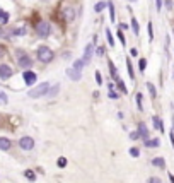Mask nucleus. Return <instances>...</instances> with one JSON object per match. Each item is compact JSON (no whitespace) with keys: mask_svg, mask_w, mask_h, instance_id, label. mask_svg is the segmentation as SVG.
I'll return each instance as SVG.
<instances>
[{"mask_svg":"<svg viewBox=\"0 0 174 183\" xmlns=\"http://www.w3.org/2000/svg\"><path fill=\"white\" fill-rule=\"evenodd\" d=\"M48 89H50V84L48 82L39 84V86H36L34 89L29 91V98H41V96H44L48 93Z\"/></svg>","mask_w":174,"mask_h":183,"instance_id":"nucleus-1","label":"nucleus"},{"mask_svg":"<svg viewBox=\"0 0 174 183\" xmlns=\"http://www.w3.org/2000/svg\"><path fill=\"white\" fill-rule=\"evenodd\" d=\"M38 58H39L43 63L51 62V60H53V52L48 46H39V48H38Z\"/></svg>","mask_w":174,"mask_h":183,"instance_id":"nucleus-2","label":"nucleus"},{"mask_svg":"<svg viewBox=\"0 0 174 183\" xmlns=\"http://www.w3.org/2000/svg\"><path fill=\"white\" fill-rule=\"evenodd\" d=\"M17 55H19V57H17V62H19V65H21L22 68H29L32 65V60L27 57L24 52H17Z\"/></svg>","mask_w":174,"mask_h":183,"instance_id":"nucleus-3","label":"nucleus"},{"mask_svg":"<svg viewBox=\"0 0 174 183\" xmlns=\"http://www.w3.org/2000/svg\"><path fill=\"white\" fill-rule=\"evenodd\" d=\"M36 31L41 38H46L48 34H50V24H48V22H39L36 26Z\"/></svg>","mask_w":174,"mask_h":183,"instance_id":"nucleus-4","label":"nucleus"},{"mask_svg":"<svg viewBox=\"0 0 174 183\" xmlns=\"http://www.w3.org/2000/svg\"><path fill=\"white\" fill-rule=\"evenodd\" d=\"M19 146H21L24 151H31L32 147H34V140H32L31 137H22L21 140H19Z\"/></svg>","mask_w":174,"mask_h":183,"instance_id":"nucleus-5","label":"nucleus"},{"mask_svg":"<svg viewBox=\"0 0 174 183\" xmlns=\"http://www.w3.org/2000/svg\"><path fill=\"white\" fill-rule=\"evenodd\" d=\"M12 75V68L9 65H0V79H9Z\"/></svg>","mask_w":174,"mask_h":183,"instance_id":"nucleus-6","label":"nucleus"},{"mask_svg":"<svg viewBox=\"0 0 174 183\" xmlns=\"http://www.w3.org/2000/svg\"><path fill=\"white\" fill-rule=\"evenodd\" d=\"M24 80H26L27 86H32V84L36 82V74L31 72V70H26L24 72Z\"/></svg>","mask_w":174,"mask_h":183,"instance_id":"nucleus-7","label":"nucleus"},{"mask_svg":"<svg viewBox=\"0 0 174 183\" xmlns=\"http://www.w3.org/2000/svg\"><path fill=\"white\" fill-rule=\"evenodd\" d=\"M67 75H69L72 80H80V77H82V74H80L79 70H75L74 67H72V68H67Z\"/></svg>","mask_w":174,"mask_h":183,"instance_id":"nucleus-8","label":"nucleus"},{"mask_svg":"<svg viewBox=\"0 0 174 183\" xmlns=\"http://www.w3.org/2000/svg\"><path fill=\"white\" fill-rule=\"evenodd\" d=\"M92 50H94V46H92V43L85 46V53H84V58H82V60H84L85 63H89V62H90V58H92Z\"/></svg>","mask_w":174,"mask_h":183,"instance_id":"nucleus-9","label":"nucleus"},{"mask_svg":"<svg viewBox=\"0 0 174 183\" xmlns=\"http://www.w3.org/2000/svg\"><path fill=\"white\" fill-rule=\"evenodd\" d=\"M0 149L2 151H9L11 149V140L5 139V137H0Z\"/></svg>","mask_w":174,"mask_h":183,"instance_id":"nucleus-10","label":"nucleus"},{"mask_svg":"<svg viewBox=\"0 0 174 183\" xmlns=\"http://www.w3.org/2000/svg\"><path fill=\"white\" fill-rule=\"evenodd\" d=\"M138 134H140L145 140L148 139V130H147V127H145V123H140V125H138Z\"/></svg>","mask_w":174,"mask_h":183,"instance_id":"nucleus-11","label":"nucleus"},{"mask_svg":"<svg viewBox=\"0 0 174 183\" xmlns=\"http://www.w3.org/2000/svg\"><path fill=\"white\" fill-rule=\"evenodd\" d=\"M152 164L155 168H166V161H164V157H154Z\"/></svg>","mask_w":174,"mask_h":183,"instance_id":"nucleus-12","label":"nucleus"},{"mask_svg":"<svg viewBox=\"0 0 174 183\" xmlns=\"http://www.w3.org/2000/svg\"><path fill=\"white\" fill-rule=\"evenodd\" d=\"M108 65H109V72H111V75L116 79V80H120L118 79V72H116V67H114V63L111 62V60H108Z\"/></svg>","mask_w":174,"mask_h":183,"instance_id":"nucleus-13","label":"nucleus"},{"mask_svg":"<svg viewBox=\"0 0 174 183\" xmlns=\"http://www.w3.org/2000/svg\"><path fill=\"white\" fill-rule=\"evenodd\" d=\"M152 120H154V123H155V128H157V130H162V132H164V123L160 121V118H159V116H154Z\"/></svg>","mask_w":174,"mask_h":183,"instance_id":"nucleus-14","label":"nucleus"},{"mask_svg":"<svg viewBox=\"0 0 174 183\" xmlns=\"http://www.w3.org/2000/svg\"><path fill=\"white\" fill-rule=\"evenodd\" d=\"M0 22H2V24L9 22V14H7L5 11H2V9H0Z\"/></svg>","mask_w":174,"mask_h":183,"instance_id":"nucleus-15","label":"nucleus"},{"mask_svg":"<svg viewBox=\"0 0 174 183\" xmlns=\"http://www.w3.org/2000/svg\"><path fill=\"white\" fill-rule=\"evenodd\" d=\"M84 65H85V62H84V60H77V62L74 63V68H75V70H79V72H80V70L84 68Z\"/></svg>","mask_w":174,"mask_h":183,"instance_id":"nucleus-16","label":"nucleus"},{"mask_svg":"<svg viewBox=\"0 0 174 183\" xmlns=\"http://www.w3.org/2000/svg\"><path fill=\"white\" fill-rule=\"evenodd\" d=\"M147 89H148V93H150V96H152V98H155V96H157V93H155V87H154L152 82H147Z\"/></svg>","mask_w":174,"mask_h":183,"instance_id":"nucleus-17","label":"nucleus"},{"mask_svg":"<svg viewBox=\"0 0 174 183\" xmlns=\"http://www.w3.org/2000/svg\"><path fill=\"white\" fill-rule=\"evenodd\" d=\"M106 38H108V43H109V46H114V39H113V34H111L109 29H106Z\"/></svg>","mask_w":174,"mask_h":183,"instance_id":"nucleus-18","label":"nucleus"},{"mask_svg":"<svg viewBox=\"0 0 174 183\" xmlns=\"http://www.w3.org/2000/svg\"><path fill=\"white\" fill-rule=\"evenodd\" d=\"M108 7H109V19L111 21H114V7H113V2H108Z\"/></svg>","mask_w":174,"mask_h":183,"instance_id":"nucleus-19","label":"nucleus"},{"mask_svg":"<svg viewBox=\"0 0 174 183\" xmlns=\"http://www.w3.org/2000/svg\"><path fill=\"white\" fill-rule=\"evenodd\" d=\"M145 146H147V147H157L159 146V140H157V139H154V140H148V139H147V140H145Z\"/></svg>","mask_w":174,"mask_h":183,"instance_id":"nucleus-20","label":"nucleus"},{"mask_svg":"<svg viewBox=\"0 0 174 183\" xmlns=\"http://www.w3.org/2000/svg\"><path fill=\"white\" fill-rule=\"evenodd\" d=\"M24 175H26V178H29V181H34L36 180V175L31 171V169H27V171H24Z\"/></svg>","mask_w":174,"mask_h":183,"instance_id":"nucleus-21","label":"nucleus"},{"mask_svg":"<svg viewBox=\"0 0 174 183\" xmlns=\"http://www.w3.org/2000/svg\"><path fill=\"white\" fill-rule=\"evenodd\" d=\"M56 164H58V168H65L67 166V157H58Z\"/></svg>","mask_w":174,"mask_h":183,"instance_id":"nucleus-22","label":"nucleus"},{"mask_svg":"<svg viewBox=\"0 0 174 183\" xmlns=\"http://www.w3.org/2000/svg\"><path fill=\"white\" fill-rule=\"evenodd\" d=\"M127 67H128V74H130V77L135 79V74H133V67H132V62H130V60H127Z\"/></svg>","mask_w":174,"mask_h":183,"instance_id":"nucleus-23","label":"nucleus"},{"mask_svg":"<svg viewBox=\"0 0 174 183\" xmlns=\"http://www.w3.org/2000/svg\"><path fill=\"white\" fill-rule=\"evenodd\" d=\"M65 19H67V21H72V19H74V11H72V9L65 11Z\"/></svg>","mask_w":174,"mask_h":183,"instance_id":"nucleus-24","label":"nucleus"},{"mask_svg":"<svg viewBox=\"0 0 174 183\" xmlns=\"http://www.w3.org/2000/svg\"><path fill=\"white\" fill-rule=\"evenodd\" d=\"M132 31L135 33V34H138V22H137V19H132Z\"/></svg>","mask_w":174,"mask_h":183,"instance_id":"nucleus-25","label":"nucleus"},{"mask_svg":"<svg viewBox=\"0 0 174 183\" xmlns=\"http://www.w3.org/2000/svg\"><path fill=\"white\" fill-rule=\"evenodd\" d=\"M9 99H7V94L5 93H0V105H7Z\"/></svg>","mask_w":174,"mask_h":183,"instance_id":"nucleus-26","label":"nucleus"},{"mask_svg":"<svg viewBox=\"0 0 174 183\" xmlns=\"http://www.w3.org/2000/svg\"><path fill=\"white\" fill-rule=\"evenodd\" d=\"M106 5H108V2H99V4L96 5V12H101V11H102V9L106 7Z\"/></svg>","mask_w":174,"mask_h":183,"instance_id":"nucleus-27","label":"nucleus"},{"mask_svg":"<svg viewBox=\"0 0 174 183\" xmlns=\"http://www.w3.org/2000/svg\"><path fill=\"white\" fill-rule=\"evenodd\" d=\"M130 156H133V157H138V156H140V151H138L137 147H132V149H130Z\"/></svg>","mask_w":174,"mask_h":183,"instance_id":"nucleus-28","label":"nucleus"},{"mask_svg":"<svg viewBox=\"0 0 174 183\" xmlns=\"http://www.w3.org/2000/svg\"><path fill=\"white\" fill-rule=\"evenodd\" d=\"M138 67H140V70H145V67H147V60H145V58H142V60H140V62H138Z\"/></svg>","mask_w":174,"mask_h":183,"instance_id":"nucleus-29","label":"nucleus"},{"mask_svg":"<svg viewBox=\"0 0 174 183\" xmlns=\"http://www.w3.org/2000/svg\"><path fill=\"white\" fill-rule=\"evenodd\" d=\"M118 87L121 89V93H127V86H125V82H123L121 79H120V80H118Z\"/></svg>","mask_w":174,"mask_h":183,"instance_id":"nucleus-30","label":"nucleus"},{"mask_svg":"<svg viewBox=\"0 0 174 183\" xmlns=\"http://www.w3.org/2000/svg\"><path fill=\"white\" fill-rule=\"evenodd\" d=\"M147 183H162V180H160V178H157V176H152V178H148Z\"/></svg>","mask_w":174,"mask_h":183,"instance_id":"nucleus-31","label":"nucleus"},{"mask_svg":"<svg viewBox=\"0 0 174 183\" xmlns=\"http://www.w3.org/2000/svg\"><path fill=\"white\" fill-rule=\"evenodd\" d=\"M137 103H138V110H142V94H137Z\"/></svg>","mask_w":174,"mask_h":183,"instance_id":"nucleus-32","label":"nucleus"},{"mask_svg":"<svg viewBox=\"0 0 174 183\" xmlns=\"http://www.w3.org/2000/svg\"><path fill=\"white\" fill-rule=\"evenodd\" d=\"M147 29H148V38L152 39V38H154V33H152V24H150V22L147 24Z\"/></svg>","mask_w":174,"mask_h":183,"instance_id":"nucleus-33","label":"nucleus"},{"mask_svg":"<svg viewBox=\"0 0 174 183\" xmlns=\"http://www.w3.org/2000/svg\"><path fill=\"white\" fill-rule=\"evenodd\" d=\"M138 137H140V134H138V132H132V134H130V139H132V140H137Z\"/></svg>","mask_w":174,"mask_h":183,"instance_id":"nucleus-34","label":"nucleus"},{"mask_svg":"<svg viewBox=\"0 0 174 183\" xmlns=\"http://www.w3.org/2000/svg\"><path fill=\"white\" fill-rule=\"evenodd\" d=\"M96 80H97V84H99V86L102 84V77H101V74H99V72H96Z\"/></svg>","mask_w":174,"mask_h":183,"instance_id":"nucleus-35","label":"nucleus"},{"mask_svg":"<svg viewBox=\"0 0 174 183\" xmlns=\"http://www.w3.org/2000/svg\"><path fill=\"white\" fill-rule=\"evenodd\" d=\"M118 38L121 39V45H125V36H123V33H121V29L118 31Z\"/></svg>","mask_w":174,"mask_h":183,"instance_id":"nucleus-36","label":"nucleus"},{"mask_svg":"<svg viewBox=\"0 0 174 183\" xmlns=\"http://www.w3.org/2000/svg\"><path fill=\"white\" fill-rule=\"evenodd\" d=\"M109 98L111 99H118V94H116L114 91H109Z\"/></svg>","mask_w":174,"mask_h":183,"instance_id":"nucleus-37","label":"nucleus"},{"mask_svg":"<svg viewBox=\"0 0 174 183\" xmlns=\"http://www.w3.org/2000/svg\"><path fill=\"white\" fill-rule=\"evenodd\" d=\"M58 93V86H55V87L51 89V91H50V96H55Z\"/></svg>","mask_w":174,"mask_h":183,"instance_id":"nucleus-38","label":"nucleus"},{"mask_svg":"<svg viewBox=\"0 0 174 183\" xmlns=\"http://www.w3.org/2000/svg\"><path fill=\"white\" fill-rule=\"evenodd\" d=\"M14 34H26V29H16Z\"/></svg>","mask_w":174,"mask_h":183,"instance_id":"nucleus-39","label":"nucleus"},{"mask_svg":"<svg viewBox=\"0 0 174 183\" xmlns=\"http://www.w3.org/2000/svg\"><path fill=\"white\" fill-rule=\"evenodd\" d=\"M4 55H5V48H4V46H0V58L4 57Z\"/></svg>","mask_w":174,"mask_h":183,"instance_id":"nucleus-40","label":"nucleus"},{"mask_svg":"<svg viewBox=\"0 0 174 183\" xmlns=\"http://www.w3.org/2000/svg\"><path fill=\"white\" fill-rule=\"evenodd\" d=\"M130 53H132L133 57H137V55H138V52H137V50H135V48H132V50H130Z\"/></svg>","mask_w":174,"mask_h":183,"instance_id":"nucleus-41","label":"nucleus"},{"mask_svg":"<svg viewBox=\"0 0 174 183\" xmlns=\"http://www.w3.org/2000/svg\"><path fill=\"white\" fill-rule=\"evenodd\" d=\"M155 2H157V11H160V7H162V2H160V0H155Z\"/></svg>","mask_w":174,"mask_h":183,"instance_id":"nucleus-42","label":"nucleus"},{"mask_svg":"<svg viewBox=\"0 0 174 183\" xmlns=\"http://www.w3.org/2000/svg\"><path fill=\"white\" fill-rule=\"evenodd\" d=\"M169 180H171V183H174V175H171V173H169Z\"/></svg>","mask_w":174,"mask_h":183,"instance_id":"nucleus-43","label":"nucleus"},{"mask_svg":"<svg viewBox=\"0 0 174 183\" xmlns=\"http://www.w3.org/2000/svg\"><path fill=\"white\" fill-rule=\"evenodd\" d=\"M171 142H172V146H174V132H171Z\"/></svg>","mask_w":174,"mask_h":183,"instance_id":"nucleus-44","label":"nucleus"},{"mask_svg":"<svg viewBox=\"0 0 174 183\" xmlns=\"http://www.w3.org/2000/svg\"><path fill=\"white\" fill-rule=\"evenodd\" d=\"M4 36V31H2V27H0V38Z\"/></svg>","mask_w":174,"mask_h":183,"instance_id":"nucleus-45","label":"nucleus"}]
</instances>
